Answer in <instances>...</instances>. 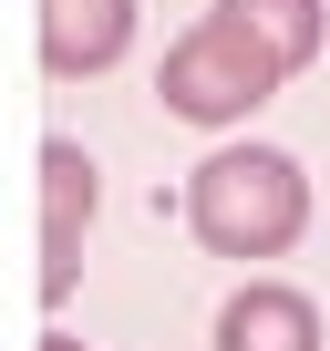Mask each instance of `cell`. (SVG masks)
<instances>
[{"label": "cell", "mask_w": 330, "mask_h": 351, "mask_svg": "<svg viewBox=\"0 0 330 351\" xmlns=\"http://www.w3.org/2000/svg\"><path fill=\"white\" fill-rule=\"evenodd\" d=\"M217 351H320V310H309V289L248 279V289L217 310Z\"/></svg>", "instance_id": "5b68a950"}, {"label": "cell", "mask_w": 330, "mask_h": 351, "mask_svg": "<svg viewBox=\"0 0 330 351\" xmlns=\"http://www.w3.org/2000/svg\"><path fill=\"white\" fill-rule=\"evenodd\" d=\"M124 42H134V0H42V73L83 83L124 62Z\"/></svg>", "instance_id": "277c9868"}, {"label": "cell", "mask_w": 330, "mask_h": 351, "mask_svg": "<svg viewBox=\"0 0 330 351\" xmlns=\"http://www.w3.org/2000/svg\"><path fill=\"white\" fill-rule=\"evenodd\" d=\"M279 83H289V73L248 42V21H238V11H207L176 52H165V73H155L165 114H186V124H238V114H258Z\"/></svg>", "instance_id": "7a4b0ae2"}, {"label": "cell", "mask_w": 330, "mask_h": 351, "mask_svg": "<svg viewBox=\"0 0 330 351\" xmlns=\"http://www.w3.org/2000/svg\"><path fill=\"white\" fill-rule=\"evenodd\" d=\"M93 155L73 145V134H52L42 145V300L62 310L73 300V279H83V228H93Z\"/></svg>", "instance_id": "3957f363"}, {"label": "cell", "mask_w": 330, "mask_h": 351, "mask_svg": "<svg viewBox=\"0 0 330 351\" xmlns=\"http://www.w3.org/2000/svg\"><path fill=\"white\" fill-rule=\"evenodd\" d=\"M42 351H93V341H73V330H42Z\"/></svg>", "instance_id": "52a82bcc"}, {"label": "cell", "mask_w": 330, "mask_h": 351, "mask_svg": "<svg viewBox=\"0 0 330 351\" xmlns=\"http://www.w3.org/2000/svg\"><path fill=\"white\" fill-rule=\"evenodd\" d=\"M217 11H238L248 42H258L279 73H299V62L320 52V0H217Z\"/></svg>", "instance_id": "8992f818"}, {"label": "cell", "mask_w": 330, "mask_h": 351, "mask_svg": "<svg viewBox=\"0 0 330 351\" xmlns=\"http://www.w3.org/2000/svg\"><path fill=\"white\" fill-rule=\"evenodd\" d=\"M186 228L217 258H279L309 228V176H299V155H279V145H217L186 176Z\"/></svg>", "instance_id": "6da1fadb"}]
</instances>
